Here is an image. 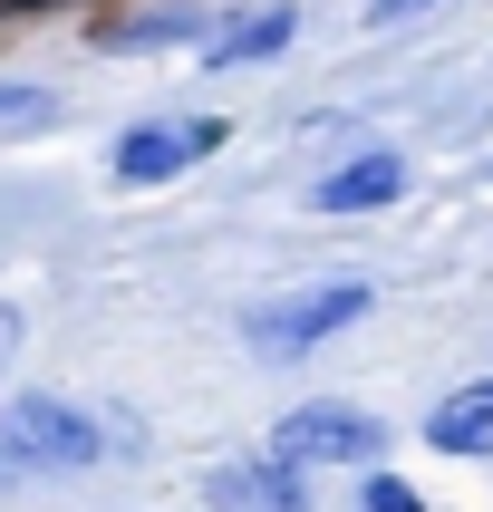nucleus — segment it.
Instances as JSON below:
<instances>
[{
  "instance_id": "obj_1",
  "label": "nucleus",
  "mask_w": 493,
  "mask_h": 512,
  "mask_svg": "<svg viewBox=\"0 0 493 512\" xmlns=\"http://www.w3.org/2000/svg\"><path fill=\"white\" fill-rule=\"evenodd\" d=\"M271 455L290 464V474H310V464H377L387 455V426L377 416H358V406H290L281 426H271Z\"/></svg>"
},
{
  "instance_id": "obj_2",
  "label": "nucleus",
  "mask_w": 493,
  "mask_h": 512,
  "mask_svg": "<svg viewBox=\"0 0 493 512\" xmlns=\"http://www.w3.org/2000/svg\"><path fill=\"white\" fill-rule=\"evenodd\" d=\"M0 455L29 464V474H49V464L68 474V464H97V455H107V435L87 426L78 406H58V397H20L10 416H0Z\"/></svg>"
},
{
  "instance_id": "obj_3",
  "label": "nucleus",
  "mask_w": 493,
  "mask_h": 512,
  "mask_svg": "<svg viewBox=\"0 0 493 512\" xmlns=\"http://www.w3.org/2000/svg\"><path fill=\"white\" fill-rule=\"evenodd\" d=\"M348 319H368V281H319V290H290V300L252 310V348L261 358H300V348H319Z\"/></svg>"
},
{
  "instance_id": "obj_4",
  "label": "nucleus",
  "mask_w": 493,
  "mask_h": 512,
  "mask_svg": "<svg viewBox=\"0 0 493 512\" xmlns=\"http://www.w3.org/2000/svg\"><path fill=\"white\" fill-rule=\"evenodd\" d=\"M223 145V116H165V126H136L116 136V184H165V174L203 165Z\"/></svg>"
},
{
  "instance_id": "obj_5",
  "label": "nucleus",
  "mask_w": 493,
  "mask_h": 512,
  "mask_svg": "<svg viewBox=\"0 0 493 512\" xmlns=\"http://www.w3.org/2000/svg\"><path fill=\"white\" fill-rule=\"evenodd\" d=\"M203 503L213 512H310V493H300V474L281 455H252V464H213Z\"/></svg>"
},
{
  "instance_id": "obj_6",
  "label": "nucleus",
  "mask_w": 493,
  "mask_h": 512,
  "mask_svg": "<svg viewBox=\"0 0 493 512\" xmlns=\"http://www.w3.org/2000/svg\"><path fill=\"white\" fill-rule=\"evenodd\" d=\"M397 194H406V165H397V155H358V165H339V174H319V184H310L319 213H377V203H397Z\"/></svg>"
},
{
  "instance_id": "obj_7",
  "label": "nucleus",
  "mask_w": 493,
  "mask_h": 512,
  "mask_svg": "<svg viewBox=\"0 0 493 512\" xmlns=\"http://www.w3.org/2000/svg\"><path fill=\"white\" fill-rule=\"evenodd\" d=\"M426 445H435V455H484V445H493V377H484V387H455V397L435 406Z\"/></svg>"
},
{
  "instance_id": "obj_8",
  "label": "nucleus",
  "mask_w": 493,
  "mask_h": 512,
  "mask_svg": "<svg viewBox=\"0 0 493 512\" xmlns=\"http://www.w3.org/2000/svg\"><path fill=\"white\" fill-rule=\"evenodd\" d=\"M290 29H300V10H252V20H232L223 39H203V58H213V68H242V58L290 49Z\"/></svg>"
},
{
  "instance_id": "obj_9",
  "label": "nucleus",
  "mask_w": 493,
  "mask_h": 512,
  "mask_svg": "<svg viewBox=\"0 0 493 512\" xmlns=\"http://www.w3.org/2000/svg\"><path fill=\"white\" fill-rule=\"evenodd\" d=\"M107 49H174V39H194V20H116V29H97Z\"/></svg>"
},
{
  "instance_id": "obj_10",
  "label": "nucleus",
  "mask_w": 493,
  "mask_h": 512,
  "mask_svg": "<svg viewBox=\"0 0 493 512\" xmlns=\"http://www.w3.org/2000/svg\"><path fill=\"white\" fill-rule=\"evenodd\" d=\"M358 503H368V512H426L416 493L397 484V474H368V493H358Z\"/></svg>"
},
{
  "instance_id": "obj_11",
  "label": "nucleus",
  "mask_w": 493,
  "mask_h": 512,
  "mask_svg": "<svg viewBox=\"0 0 493 512\" xmlns=\"http://www.w3.org/2000/svg\"><path fill=\"white\" fill-rule=\"evenodd\" d=\"M416 10H445V0H377L368 20H377V29H397V20H416Z\"/></svg>"
},
{
  "instance_id": "obj_12",
  "label": "nucleus",
  "mask_w": 493,
  "mask_h": 512,
  "mask_svg": "<svg viewBox=\"0 0 493 512\" xmlns=\"http://www.w3.org/2000/svg\"><path fill=\"white\" fill-rule=\"evenodd\" d=\"M39 107H49L39 87H0V116H39Z\"/></svg>"
},
{
  "instance_id": "obj_13",
  "label": "nucleus",
  "mask_w": 493,
  "mask_h": 512,
  "mask_svg": "<svg viewBox=\"0 0 493 512\" xmlns=\"http://www.w3.org/2000/svg\"><path fill=\"white\" fill-rule=\"evenodd\" d=\"M10 339H20V310H0V348H10Z\"/></svg>"
}]
</instances>
